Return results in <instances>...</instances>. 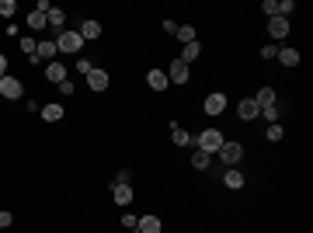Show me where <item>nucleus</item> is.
<instances>
[{"instance_id": "obj_7", "label": "nucleus", "mask_w": 313, "mask_h": 233, "mask_svg": "<svg viewBox=\"0 0 313 233\" xmlns=\"http://www.w3.org/2000/svg\"><path fill=\"white\" fill-rule=\"evenodd\" d=\"M188 73H192V70H188V63H185V59H174V63H171V70H167V80H171V84H185Z\"/></svg>"}, {"instance_id": "obj_20", "label": "nucleus", "mask_w": 313, "mask_h": 233, "mask_svg": "<svg viewBox=\"0 0 313 233\" xmlns=\"http://www.w3.org/2000/svg\"><path fill=\"white\" fill-rule=\"evenodd\" d=\"M254 101L261 105V108H268V105H275V91L272 87H261V91L254 94Z\"/></svg>"}, {"instance_id": "obj_9", "label": "nucleus", "mask_w": 313, "mask_h": 233, "mask_svg": "<svg viewBox=\"0 0 313 233\" xmlns=\"http://www.w3.org/2000/svg\"><path fill=\"white\" fill-rule=\"evenodd\" d=\"M202 108H205V115H223L226 112V94H209Z\"/></svg>"}, {"instance_id": "obj_24", "label": "nucleus", "mask_w": 313, "mask_h": 233, "mask_svg": "<svg viewBox=\"0 0 313 233\" xmlns=\"http://www.w3.org/2000/svg\"><path fill=\"white\" fill-rule=\"evenodd\" d=\"M177 39L185 42V45H188V42H195V28H192V24H177Z\"/></svg>"}, {"instance_id": "obj_18", "label": "nucleus", "mask_w": 313, "mask_h": 233, "mask_svg": "<svg viewBox=\"0 0 313 233\" xmlns=\"http://www.w3.org/2000/svg\"><path fill=\"white\" fill-rule=\"evenodd\" d=\"M278 63H282V66H296V63H299V53H296V49H278Z\"/></svg>"}, {"instance_id": "obj_25", "label": "nucleus", "mask_w": 313, "mask_h": 233, "mask_svg": "<svg viewBox=\"0 0 313 233\" xmlns=\"http://www.w3.org/2000/svg\"><path fill=\"white\" fill-rule=\"evenodd\" d=\"M192 164H195L198 171H205V167H209V153H202V150H195V153H192Z\"/></svg>"}, {"instance_id": "obj_4", "label": "nucleus", "mask_w": 313, "mask_h": 233, "mask_svg": "<svg viewBox=\"0 0 313 233\" xmlns=\"http://www.w3.org/2000/svg\"><path fill=\"white\" fill-rule=\"evenodd\" d=\"M237 115L244 118V122H254V118L261 115V105H257L254 97H244V101L237 105Z\"/></svg>"}, {"instance_id": "obj_27", "label": "nucleus", "mask_w": 313, "mask_h": 233, "mask_svg": "<svg viewBox=\"0 0 313 233\" xmlns=\"http://www.w3.org/2000/svg\"><path fill=\"white\" fill-rule=\"evenodd\" d=\"M14 11H18V4H14V0H0V14H4V18H11Z\"/></svg>"}, {"instance_id": "obj_1", "label": "nucleus", "mask_w": 313, "mask_h": 233, "mask_svg": "<svg viewBox=\"0 0 313 233\" xmlns=\"http://www.w3.org/2000/svg\"><path fill=\"white\" fill-rule=\"evenodd\" d=\"M219 146H223V133L219 129H202L195 139V150H202V153H219Z\"/></svg>"}, {"instance_id": "obj_16", "label": "nucleus", "mask_w": 313, "mask_h": 233, "mask_svg": "<svg viewBox=\"0 0 313 233\" xmlns=\"http://www.w3.org/2000/svg\"><path fill=\"white\" fill-rule=\"evenodd\" d=\"M98 35H101L98 21H84V24H80V39H98Z\"/></svg>"}, {"instance_id": "obj_29", "label": "nucleus", "mask_w": 313, "mask_h": 233, "mask_svg": "<svg viewBox=\"0 0 313 233\" xmlns=\"http://www.w3.org/2000/svg\"><path fill=\"white\" fill-rule=\"evenodd\" d=\"M261 11H265L268 18H278V4H275V0H265V4H261Z\"/></svg>"}, {"instance_id": "obj_10", "label": "nucleus", "mask_w": 313, "mask_h": 233, "mask_svg": "<svg viewBox=\"0 0 313 233\" xmlns=\"http://www.w3.org/2000/svg\"><path fill=\"white\" fill-rule=\"evenodd\" d=\"M268 35H272V39H285V35H289V21L285 18H272L268 21Z\"/></svg>"}, {"instance_id": "obj_33", "label": "nucleus", "mask_w": 313, "mask_h": 233, "mask_svg": "<svg viewBox=\"0 0 313 233\" xmlns=\"http://www.w3.org/2000/svg\"><path fill=\"white\" fill-rule=\"evenodd\" d=\"M261 56H265V59H275V56H278V45H265V49H261Z\"/></svg>"}, {"instance_id": "obj_8", "label": "nucleus", "mask_w": 313, "mask_h": 233, "mask_svg": "<svg viewBox=\"0 0 313 233\" xmlns=\"http://www.w3.org/2000/svg\"><path fill=\"white\" fill-rule=\"evenodd\" d=\"M84 80H87V87H91V91H98V94H101V91H108V73H105V70H98V66H94V70H91Z\"/></svg>"}, {"instance_id": "obj_22", "label": "nucleus", "mask_w": 313, "mask_h": 233, "mask_svg": "<svg viewBox=\"0 0 313 233\" xmlns=\"http://www.w3.org/2000/svg\"><path fill=\"white\" fill-rule=\"evenodd\" d=\"M171 139H174L177 146H188V143H192V136H188L181 125H171Z\"/></svg>"}, {"instance_id": "obj_23", "label": "nucleus", "mask_w": 313, "mask_h": 233, "mask_svg": "<svg viewBox=\"0 0 313 233\" xmlns=\"http://www.w3.org/2000/svg\"><path fill=\"white\" fill-rule=\"evenodd\" d=\"M45 21H49V24H53V28H63V24H66V14H63V11H59V7H53V11H49V14H45Z\"/></svg>"}, {"instance_id": "obj_30", "label": "nucleus", "mask_w": 313, "mask_h": 233, "mask_svg": "<svg viewBox=\"0 0 313 233\" xmlns=\"http://www.w3.org/2000/svg\"><path fill=\"white\" fill-rule=\"evenodd\" d=\"M261 115H265V118L275 125V122H278V108H275V105H268V108H261Z\"/></svg>"}, {"instance_id": "obj_14", "label": "nucleus", "mask_w": 313, "mask_h": 233, "mask_svg": "<svg viewBox=\"0 0 313 233\" xmlns=\"http://www.w3.org/2000/svg\"><path fill=\"white\" fill-rule=\"evenodd\" d=\"M136 230L139 233H160V219H156V216H143L136 223Z\"/></svg>"}, {"instance_id": "obj_28", "label": "nucleus", "mask_w": 313, "mask_h": 233, "mask_svg": "<svg viewBox=\"0 0 313 233\" xmlns=\"http://www.w3.org/2000/svg\"><path fill=\"white\" fill-rule=\"evenodd\" d=\"M282 136H285V129H282L278 122H275V125H268V139H272V143H278Z\"/></svg>"}, {"instance_id": "obj_34", "label": "nucleus", "mask_w": 313, "mask_h": 233, "mask_svg": "<svg viewBox=\"0 0 313 233\" xmlns=\"http://www.w3.org/2000/svg\"><path fill=\"white\" fill-rule=\"evenodd\" d=\"M289 11H293V0H282V4H278V18H285Z\"/></svg>"}, {"instance_id": "obj_31", "label": "nucleus", "mask_w": 313, "mask_h": 233, "mask_svg": "<svg viewBox=\"0 0 313 233\" xmlns=\"http://www.w3.org/2000/svg\"><path fill=\"white\" fill-rule=\"evenodd\" d=\"M73 66H77V73H80V77H87V73H91V70H94V66H91V63H87V59H77V63H73Z\"/></svg>"}, {"instance_id": "obj_15", "label": "nucleus", "mask_w": 313, "mask_h": 233, "mask_svg": "<svg viewBox=\"0 0 313 233\" xmlns=\"http://www.w3.org/2000/svg\"><path fill=\"white\" fill-rule=\"evenodd\" d=\"M198 53H202V45H198V39H195V42H188V45H185V53H181L177 59H185V63L192 66V63L198 59Z\"/></svg>"}, {"instance_id": "obj_2", "label": "nucleus", "mask_w": 313, "mask_h": 233, "mask_svg": "<svg viewBox=\"0 0 313 233\" xmlns=\"http://www.w3.org/2000/svg\"><path fill=\"white\" fill-rule=\"evenodd\" d=\"M80 45H84L80 32H59V39H56L59 53H80Z\"/></svg>"}, {"instance_id": "obj_5", "label": "nucleus", "mask_w": 313, "mask_h": 233, "mask_svg": "<svg viewBox=\"0 0 313 233\" xmlns=\"http://www.w3.org/2000/svg\"><path fill=\"white\" fill-rule=\"evenodd\" d=\"M219 157H223V164L233 167V164H240V157H244V146H240V143H223V146H219Z\"/></svg>"}, {"instance_id": "obj_32", "label": "nucleus", "mask_w": 313, "mask_h": 233, "mask_svg": "<svg viewBox=\"0 0 313 233\" xmlns=\"http://www.w3.org/2000/svg\"><path fill=\"white\" fill-rule=\"evenodd\" d=\"M11 223H14V216L7 213V209H0V230H4V226H11Z\"/></svg>"}, {"instance_id": "obj_21", "label": "nucleus", "mask_w": 313, "mask_h": 233, "mask_svg": "<svg viewBox=\"0 0 313 233\" xmlns=\"http://www.w3.org/2000/svg\"><path fill=\"white\" fill-rule=\"evenodd\" d=\"M45 24H49V21H45L42 11H32V14H28V28H32V32H39V28H45Z\"/></svg>"}, {"instance_id": "obj_17", "label": "nucleus", "mask_w": 313, "mask_h": 233, "mask_svg": "<svg viewBox=\"0 0 313 233\" xmlns=\"http://www.w3.org/2000/svg\"><path fill=\"white\" fill-rule=\"evenodd\" d=\"M226 188H244V181H247V177L240 174V171H237V167H230V171H226Z\"/></svg>"}, {"instance_id": "obj_13", "label": "nucleus", "mask_w": 313, "mask_h": 233, "mask_svg": "<svg viewBox=\"0 0 313 233\" xmlns=\"http://www.w3.org/2000/svg\"><path fill=\"white\" fill-rule=\"evenodd\" d=\"M146 84H150L153 91H167V73H164V70H150V73H146Z\"/></svg>"}, {"instance_id": "obj_11", "label": "nucleus", "mask_w": 313, "mask_h": 233, "mask_svg": "<svg viewBox=\"0 0 313 233\" xmlns=\"http://www.w3.org/2000/svg\"><path fill=\"white\" fill-rule=\"evenodd\" d=\"M45 77L53 80V84H63V80H66V66L56 63V59H53V63H45Z\"/></svg>"}, {"instance_id": "obj_35", "label": "nucleus", "mask_w": 313, "mask_h": 233, "mask_svg": "<svg viewBox=\"0 0 313 233\" xmlns=\"http://www.w3.org/2000/svg\"><path fill=\"white\" fill-rule=\"evenodd\" d=\"M136 223H139L136 216H122V226H125V230H136Z\"/></svg>"}, {"instance_id": "obj_12", "label": "nucleus", "mask_w": 313, "mask_h": 233, "mask_svg": "<svg viewBox=\"0 0 313 233\" xmlns=\"http://www.w3.org/2000/svg\"><path fill=\"white\" fill-rule=\"evenodd\" d=\"M112 198H115L118 205H129V202H133V188H129V185H112Z\"/></svg>"}, {"instance_id": "obj_26", "label": "nucleus", "mask_w": 313, "mask_h": 233, "mask_svg": "<svg viewBox=\"0 0 313 233\" xmlns=\"http://www.w3.org/2000/svg\"><path fill=\"white\" fill-rule=\"evenodd\" d=\"M35 49H39V42H35V39H21V53H24L28 59L35 56Z\"/></svg>"}, {"instance_id": "obj_36", "label": "nucleus", "mask_w": 313, "mask_h": 233, "mask_svg": "<svg viewBox=\"0 0 313 233\" xmlns=\"http://www.w3.org/2000/svg\"><path fill=\"white\" fill-rule=\"evenodd\" d=\"M7 77V56H4V53H0V80Z\"/></svg>"}, {"instance_id": "obj_19", "label": "nucleus", "mask_w": 313, "mask_h": 233, "mask_svg": "<svg viewBox=\"0 0 313 233\" xmlns=\"http://www.w3.org/2000/svg\"><path fill=\"white\" fill-rule=\"evenodd\" d=\"M42 118H45V122H59V118H63V105H45V108H42Z\"/></svg>"}, {"instance_id": "obj_6", "label": "nucleus", "mask_w": 313, "mask_h": 233, "mask_svg": "<svg viewBox=\"0 0 313 233\" xmlns=\"http://www.w3.org/2000/svg\"><path fill=\"white\" fill-rule=\"evenodd\" d=\"M53 59H56V42H53V39L39 42V49H35L32 63H53Z\"/></svg>"}, {"instance_id": "obj_3", "label": "nucleus", "mask_w": 313, "mask_h": 233, "mask_svg": "<svg viewBox=\"0 0 313 233\" xmlns=\"http://www.w3.org/2000/svg\"><path fill=\"white\" fill-rule=\"evenodd\" d=\"M0 94L7 97V101H18V97L24 94V87H21L18 77H4V80H0Z\"/></svg>"}]
</instances>
